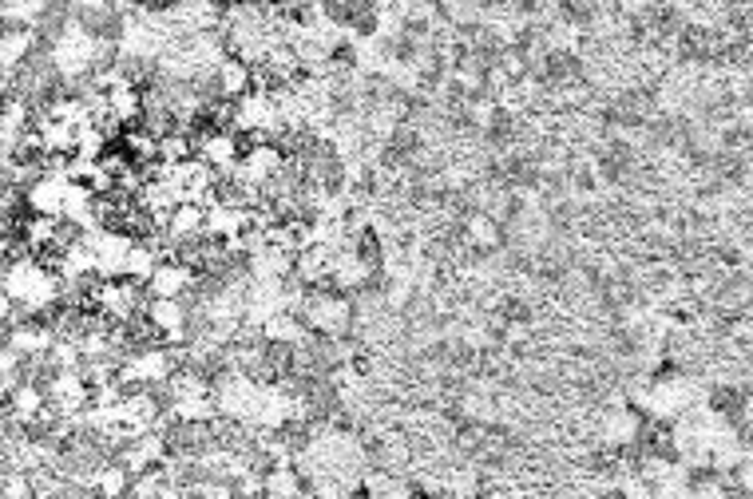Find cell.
<instances>
[{"mask_svg":"<svg viewBox=\"0 0 753 499\" xmlns=\"http://www.w3.org/2000/svg\"><path fill=\"white\" fill-rule=\"evenodd\" d=\"M468 234L480 242V246H488V242H496V226L488 222V218H472L468 222Z\"/></svg>","mask_w":753,"mask_h":499,"instance_id":"6da1fadb","label":"cell"}]
</instances>
